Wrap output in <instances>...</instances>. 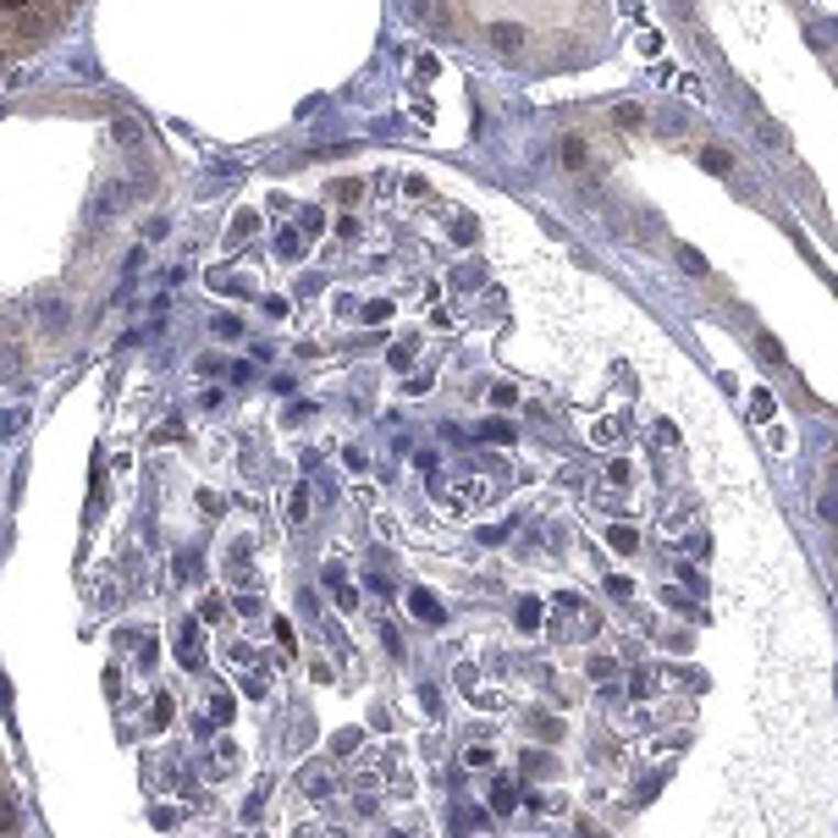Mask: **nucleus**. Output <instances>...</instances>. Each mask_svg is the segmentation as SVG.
<instances>
[{
  "instance_id": "32",
  "label": "nucleus",
  "mask_w": 838,
  "mask_h": 838,
  "mask_svg": "<svg viewBox=\"0 0 838 838\" xmlns=\"http://www.w3.org/2000/svg\"><path fill=\"white\" fill-rule=\"evenodd\" d=\"M629 690H635V695H640V701H646V695H651V690H657V684H651V673H635V679H629Z\"/></svg>"
},
{
  "instance_id": "35",
  "label": "nucleus",
  "mask_w": 838,
  "mask_h": 838,
  "mask_svg": "<svg viewBox=\"0 0 838 838\" xmlns=\"http://www.w3.org/2000/svg\"><path fill=\"white\" fill-rule=\"evenodd\" d=\"M591 679H613V657H596V662H591Z\"/></svg>"
},
{
  "instance_id": "2",
  "label": "nucleus",
  "mask_w": 838,
  "mask_h": 838,
  "mask_svg": "<svg viewBox=\"0 0 838 838\" xmlns=\"http://www.w3.org/2000/svg\"><path fill=\"white\" fill-rule=\"evenodd\" d=\"M408 607H414V618L442 624V607H437V596H431V591H408Z\"/></svg>"
},
{
  "instance_id": "28",
  "label": "nucleus",
  "mask_w": 838,
  "mask_h": 838,
  "mask_svg": "<svg viewBox=\"0 0 838 838\" xmlns=\"http://www.w3.org/2000/svg\"><path fill=\"white\" fill-rule=\"evenodd\" d=\"M437 67H442L437 56H419V62H414V78H437Z\"/></svg>"
},
{
  "instance_id": "3",
  "label": "nucleus",
  "mask_w": 838,
  "mask_h": 838,
  "mask_svg": "<svg viewBox=\"0 0 838 838\" xmlns=\"http://www.w3.org/2000/svg\"><path fill=\"white\" fill-rule=\"evenodd\" d=\"M111 139H117L122 150H139V144H144V128H139L133 117H117V122H111Z\"/></svg>"
},
{
  "instance_id": "14",
  "label": "nucleus",
  "mask_w": 838,
  "mask_h": 838,
  "mask_svg": "<svg viewBox=\"0 0 838 838\" xmlns=\"http://www.w3.org/2000/svg\"><path fill=\"white\" fill-rule=\"evenodd\" d=\"M62 326H67V304H45V331L56 337Z\"/></svg>"
},
{
  "instance_id": "4",
  "label": "nucleus",
  "mask_w": 838,
  "mask_h": 838,
  "mask_svg": "<svg viewBox=\"0 0 838 838\" xmlns=\"http://www.w3.org/2000/svg\"><path fill=\"white\" fill-rule=\"evenodd\" d=\"M486 40H492L497 51H519V45H525V29H514V23H497V29H486Z\"/></svg>"
},
{
  "instance_id": "27",
  "label": "nucleus",
  "mask_w": 838,
  "mask_h": 838,
  "mask_svg": "<svg viewBox=\"0 0 838 838\" xmlns=\"http://www.w3.org/2000/svg\"><path fill=\"white\" fill-rule=\"evenodd\" d=\"M216 331H221V337H243V320H238V315H221Z\"/></svg>"
},
{
  "instance_id": "1",
  "label": "nucleus",
  "mask_w": 838,
  "mask_h": 838,
  "mask_svg": "<svg viewBox=\"0 0 838 838\" xmlns=\"http://www.w3.org/2000/svg\"><path fill=\"white\" fill-rule=\"evenodd\" d=\"M177 657H183V668H194V673H205V635H199V624H183L177 629Z\"/></svg>"
},
{
  "instance_id": "36",
  "label": "nucleus",
  "mask_w": 838,
  "mask_h": 838,
  "mask_svg": "<svg viewBox=\"0 0 838 838\" xmlns=\"http://www.w3.org/2000/svg\"><path fill=\"white\" fill-rule=\"evenodd\" d=\"M464 761H470V767H492V750H486V745H475V750H470Z\"/></svg>"
},
{
  "instance_id": "37",
  "label": "nucleus",
  "mask_w": 838,
  "mask_h": 838,
  "mask_svg": "<svg viewBox=\"0 0 838 838\" xmlns=\"http://www.w3.org/2000/svg\"><path fill=\"white\" fill-rule=\"evenodd\" d=\"M392 838H408V833H392Z\"/></svg>"
},
{
  "instance_id": "12",
  "label": "nucleus",
  "mask_w": 838,
  "mask_h": 838,
  "mask_svg": "<svg viewBox=\"0 0 838 838\" xmlns=\"http://www.w3.org/2000/svg\"><path fill=\"white\" fill-rule=\"evenodd\" d=\"M756 353H761L767 364H783V348H778V337H767V331L756 337Z\"/></svg>"
},
{
  "instance_id": "24",
  "label": "nucleus",
  "mask_w": 838,
  "mask_h": 838,
  "mask_svg": "<svg viewBox=\"0 0 838 838\" xmlns=\"http://www.w3.org/2000/svg\"><path fill=\"white\" fill-rule=\"evenodd\" d=\"M662 45H668L662 34H640V56H662Z\"/></svg>"
},
{
  "instance_id": "17",
  "label": "nucleus",
  "mask_w": 838,
  "mask_h": 838,
  "mask_svg": "<svg viewBox=\"0 0 838 838\" xmlns=\"http://www.w3.org/2000/svg\"><path fill=\"white\" fill-rule=\"evenodd\" d=\"M486 442H514V426H503V419H492V426H481Z\"/></svg>"
},
{
  "instance_id": "7",
  "label": "nucleus",
  "mask_w": 838,
  "mask_h": 838,
  "mask_svg": "<svg viewBox=\"0 0 838 838\" xmlns=\"http://www.w3.org/2000/svg\"><path fill=\"white\" fill-rule=\"evenodd\" d=\"M701 166L717 172V177H728V172H734V155H728V150H701Z\"/></svg>"
},
{
  "instance_id": "5",
  "label": "nucleus",
  "mask_w": 838,
  "mask_h": 838,
  "mask_svg": "<svg viewBox=\"0 0 838 838\" xmlns=\"http://www.w3.org/2000/svg\"><path fill=\"white\" fill-rule=\"evenodd\" d=\"M558 155H563V166H585V161H591V150H585V139H580V133H569V139L558 144Z\"/></svg>"
},
{
  "instance_id": "8",
  "label": "nucleus",
  "mask_w": 838,
  "mask_h": 838,
  "mask_svg": "<svg viewBox=\"0 0 838 838\" xmlns=\"http://www.w3.org/2000/svg\"><path fill=\"white\" fill-rule=\"evenodd\" d=\"M514 618H519V629H525V635H530V629H541V602H536V596H525Z\"/></svg>"
},
{
  "instance_id": "11",
  "label": "nucleus",
  "mask_w": 838,
  "mask_h": 838,
  "mask_svg": "<svg viewBox=\"0 0 838 838\" xmlns=\"http://www.w3.org/2000/svg\"><path fill=\"white\" fill-rule=\"evenodd\" d=\"M607 541H613L618 552H635V547H640V536H635L629 525H613V530H607Z\"/></svg>"
},
{
  "instance_id": "22",
  "label": "nucleus",
  "mask_w": 838,
  "mask_h": 838,
  "mask_svg": "<svg viewBox=\"0 0 838 838\" xmlns=\"http://www.w3.org/2000/svg\"><path fill=\"white\" fill-rule=\"evenodd\" d=\"M453 243H475V221H470V216L453 221Z\"/></svg>"
},
{
  "instance_id": "6",
  "label": "nucleus",
  "mask_w": 838,
  "mask_h": 838,
  "mask_svg": "<svg viewBox=\"0 0 838 838\" xmlns=\"http://www.w3.org/2000/svg\"><path fill=\"white\" fill-rule=\"evenodd\" d=\"M210 717H216V723H232V690H227V684L210 690Z\"/></svg>"
},
{
  "instance_id": "34",
  "label": "nucleus",
  "mask_w": 838,
  "mask_h": 838,
  "mask_svg": "<svg viewBox=\"0 0 838 838\" xmlns=\"http://www.w3.org/2000/svg\"><path fill=\"white\" fill-rule=\"evenodd\" d=\"M386 315H392V304H370V309H364V320H370V326H381Z\"/></svg>"
},
{
  "instance_id": "29",
  "label": "nucleus",
  "mask_w": 838,
  "mask_h": 838,
  "mask_svg": "<svg viewBox=\"0 0 838 838\" xmlns=\"http://www.w3.org/2000/svg\"><path fill=\"white\" fill-rule=\"evenodd\" d=\"M359 194H364V183H337V199H342V205H353Z\"/></svg>"
},
{
  "instance_id": "25",
  "label": "nucleus",
  "mask_w": 838,
  "mask_h": 838,
  "mask_svg": "<svg viewBox=\"0 0 838 838\" xmlns=\"http://www.w3.org/2000/svg\"><path fill=\"white\" fill-rule=\"evenodd\" d=\"M618 122H624V128H640L646 111H640V106H618Z\"/></svg>"
},
{
  "instance_id": "21",
  "label": "nucleus",
  "mask_w": 838,
  "mask_h": 838,
  "mask_svg": "<svg viewBox=\"0 0 838 838\" xmlns=\"http://www.w3.org/2000/svg\"><path fill=\"white\" fill-rule=\"evenodd\" d=\"M492 805H497V811H514V805H519V794H514V783H497V794H492Z\"/></svg>"
},
{
  "instance_id": "15",
  "label": "nucleus",
  "mask_w": 838,
  "mask_h": 838,
  "mask_svg": "<svg viewBox=\"0 0 838 838\" xmlns=\"http://www.w3.org/2000/svg\"><path fill=\"white\" fill-rule=\"evenodd\" d=\"M750 414H756V419H772V414H778L772 392H756V397H750Z\"/></svg>"
},
{
  "instance_id": "31",
  "label": "nucleus",
  "mask_w": 838,
  "mask_h": 838,
  "mask_svg": "<svg viewBox=\"0 0 838 838\" xmlns=\"http://www.w3.org/2000/svg\"><path fill=\"white\" fill-rule=\"evenodd\" d=\"M767 442H772V453H789V431H783V426H772Z\"/></svg>"
},
{
  "instance_id": "33",
  "label": "nucleus",
  "mask_w": 838,
  "mask_h": 838,
  "mask_svg": "<svg viewBox=\"0 0 838 838\" xmlns=\"http://www.w3.org/2000/svg\"><path fill=\"white\" fill-rule=\"evenodd\" d=\"M822 519H827V525H838V492H827V497H822Z\"/></svg>"
},
{
  "instance_id": "9",
  "label": "nucleus",
  "mask_w": 838,
  "mask_h": 838,
  "mask_svg": "<svg viewBox=\"0 0 838 838\" xmlns=\"http://www.w3.org/2000/svg\"><path fill=\"white\" fill-rule=\"evenodd\" d=\"M254 227H260V216H254V210H243V216H238V221H232V232H227V243H232V249H238V243H243V238H249V232H254Z\"/></svg>"
},
{
  "instance_id": "23",
  "label": "nucleus",
  "mask_w": 838,
  "mask_h": 838,
  "mask_svg": "<svg viewBox=\"0 0 838 838\" xmlns=\"http://www.w3.org/2000/svg\"><path fill=\"white\" fill-rule=\"evenodd\" d=\"M0 7H7V23H18L23 12H34V0H0Z\"/></svg>"
},
{
  "instance_id": "13",
  "label": "nucleus",
  "mask_w": 838,
  "mask_h": 838,
  "mask_svg": "<svg viewBox=\"0 0 838 838\" xmlns=\"http://www.w3.org/2000/svg\"><path fill=\"white\" fill-rule=\"evenodd\" d=\"M199 624H227V602H221V596H210V602L199 607Z\"/></svg>"
},
{
  "instance_id": "30",
  "label": "nucleus",
  "mask_w": 838,
  "mask_h": 838,
  "mask_svg": "<svg viewBox=\"0 0 838 838\" xmlns=\"http://www.w3.org/2000/svg\"><path fill=\"white\" fill-rule=\"evenodd\" d=\"M386 359H392V370H408V359H414V348H408V342H403V348H392V353H386Z\"/></svg>"
},
{
  "instance_id": "20",
  "label": "nucleus",
  "mask_w": 838,
  "mask_h": 838,
  "mask_svg": "<svg viewBox=\"0 0 838 838\" xmlns=\"http://www.w3.org/2000/svg\"><path fill=\"white\" fill-rule=\"evenodd\" d=\"M304 789H309L315 800H326V794H331V778H326V772H309V778H304Z\"/></svg>"
},
{
  "instance_id": "16",
  "label": "nucleus",
  "mask_w": 838,
  "mask_h": 838,
  "mask_svg": "<svg viewBox=\"0 0 838 838\" xmlns=\"http://www.w3.org/2000/svg\"><path fill=\"white\" fill-rule=\"evenodd\" d=\"M331 580V596H337V607H353L359 596H353V585H342V574H326Z\"/></svg>"
},
{
  "instance_id": "18",
  "label": "nucleus",
  "mask_w": 838,
  "mask_h": 838,
  "mask_svg": "<svg viewBox=\"0 0 838 838\" xmlns=\"http://www.w3.org/2000/svg\"><path fill=\"white\" fill-rule=\"evenodd\" d=\"M679 265H684L690 276H706V260H701L695 249H679Z\"/></svg>"
},
{
  "instance_id": "19",
  "label": "nucleus",
  "mask_w": 838,
  "mask_h": 838,
  "mask_svg": "<svg viewBox=\"0 0 838 838\" xmlns=\"http://www.w3.org/2000/svg\"><path fill=\"white\" fill-rule=\"evenodd\" d=\"M331 750H337V756H348V750H359V728H342V734L331 739Z\"/></svg>"
},
{
  "instance_id": "10",
  "label": "nucleus",
  "mask_w": 838,
  "mask_h": 838,
  "mask_svg": "<svg viewBox=\"0 0 838 838\" xmlns=\"http://www.w3.org/2000/svg\"><path fill=\"white\" fill-rule=\"evenodd\" d=\"M304 519H309V492L298 486V492L287 497V525H304Z\"/></svg>"
},
{
  "instance_id": "26",
  "label": "nucleus",
  "mask_w": 838,
  "mask_h": 838,
  "mask_svg": "<svg viewBox=\"0 0 838 838\" xmlns=\"http://www.w3.org/2000/svg\"><path fill=\"white\" fill-rule=\"evenodd\" d=\"M276 254L293 260V254H298V232H282V238H276Z\"/></svg>"
}]
</instances>
